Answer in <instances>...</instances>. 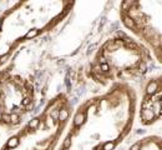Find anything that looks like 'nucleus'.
<instances>
[{"label":"nucleus","mask_w":162,"mask_h":150,"mask_svg":"<svg viewBox=\"0 0 162 150\" xmlns=\"http://www.w3.org/2000/svg\"><path fill=\"white\" fill-rule=\"evenodd\" d=\"M137 102L132 84H114L81 100L55 150H117L132 133Z\"/></svg>","instance_id":"f257e3e1"},{"label":"nucleus","mask_w":162,"mask_h":150,"mask_svg":"<svg viewBox=\"0 0 162 150\" xmlns=\"http://www.w3.org/2000/svg\"><path fill=\"white\" fill-rule=\"evenodd\" d=\"M151 64L154 58L148 50L125 30L117 29L96 49L86 73L91 82L106 89L138 82L146 76Z\"/></svg>","instance_id":"f03ea898"},{"label":"nucleus","mask_w":162,"mask_h":150,"mask_svg":"<svg viewBox=\"0 0 162 150\" xmlns=\"http://www.w3.org/2000/svg\"><path fill=\"white\" fill-rule=\"evenodd\" d=\"M66 93L49 98L36 114L0 144V150H55L74 113Z\"/></svg>","instance_id":"7ed1b4c3"},{"label":"nucleus","mask_w":162,"mask_h":150,"mask_svg":"<svg viewBox=\"0 0 162 150\" xmlns=\"http://www.w3.org/2000/svg\"><path fill=\"white\" fill-rule=\"evenodd\" d=\"M33 6L34 3L13 2L0 13V68L11 60L24 45L56 29L70 14L74 4L63 3L46 18L40 20L36 16L29 22L26 19Z\"/></svg>","instance_id":"20e7f679"},{"label":"nucleus","mask_w":162,"mask_h":150,"mask_svg":"<svg viewBox=\"0 0 162 150\" xmlns=\"http://www.w3.org/2000/svg\"><path fill=\"white\" fill-rule=\"evenodd\" d=\"M16 54L0 68V130L9 134L28 123L40 103L35 78L18 64Z\"/></svg>","instance_id":"39448f33"},{"label":"nucleus","mask_w":162,"mask_h":150,"mask_svg":"<svg viewBox=\"0 0 162 150\" xmlns=\"http://www.w3.org/2000/svg\"><path fill=\"white\" fill-rule=\"evenodd\" d=\"M118 18L125 32L161 64V2H122L118 4Z\"/></svg>","instance_id":"423d86ee"},{"label":"nucleus","mask_w":162,"mask_h":150,"mask_svg":"<svg viewBox=\"0 0 162 150\" xmlns=\"http://www.w3.org/2000/svg\"><path fill=\"white\" fill-rule=\"evenodd\" d=\"M161 119V76H150L137 102L136 120L141 126H151Z\"/></svg>","instance_id":"0eeeda50"},{"label":"nucleus","mask_w":162,"mask_h":150,"mask_svg":"<svg viewBox=\"0 0 162 150\" xmlns=\"http://www.w3.org/2000/svg\"><path fill=\"white\" fill-rule=\"evenodd\" d=\"M124 150H161V136L158 134H147L131 142Z\"/></svg>","instance_id":"6e6552de"},{"label":"nucleus","mask_w":162,"mask_h":150,"mask_svg":"<svg viewBox=\"0 0 162 150\" xmlns=\"http://www.w3.org/2000/svg\"><path fill=\"white\" fill-rule=\"evenodd\" d=\"M8 4H9V3H5V4L3 5V8H2V9H0V13H2V12H3V10H4V9H5L6 6H8Z\"/></svg>","instance_id":"1a4fd4ad"},{"label":"nucleus","mask_w":162,"mask_h":150,"mask_svg":"<svg viewBox=\"0 0 162 150\" xmlns=\"http://www.w3.org/2000/svg\"><path fill=\"white\" fill-rule=\"evenodd\" d=\"M3 135V132H2V130H0V136H2ZM0 144H2V143H0Z\"/></svg>","instance_id":"9d476101"}]
</instances>
